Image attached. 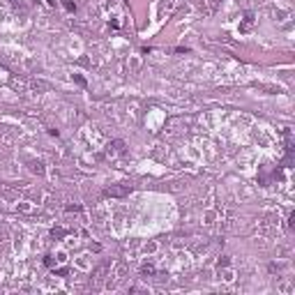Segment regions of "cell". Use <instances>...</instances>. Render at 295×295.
I'll return each mask as SVG.
<instances>
[{
  "label": "cell",
  "mask_w": 295,
  "mask_h": 295,
  "mask_svg": "<svg viewBox=\"0 0 295 295\" xmlns=\"http://www.w3.org/2000/svg\"><path fill=\"white\" fill-rule=\"evenodd\" d=\"M143 274H155V268L152 265H143Z\"/></svg>",
  "instance_id": "obj_3"
},
{
  "label": "cell",
  "mask_w": 295,
  "mask_h": 295,
  "mask_svg": "<svg viewBox=\"0 0 295 295\" xmlns=\"http://www.w3.org/2000/svg\"><path fill=\"white\" fill-rule=\"evenodd\" d=\"M65 9H67V12H74V9H76V5L72 2V0H65Z\"/></svg>",
  "instance_id": "obj_2"
},
{
  "label": "cell",
  "mask_w": 295,
  "mask_h": 295,
  "mask_svg": "<svg viewBox=\"0 0 295 295\" xmlns=\"http://www.w3.org/2000/svg\"><path fill=\"white\" fill-rule=\"evenodd\" d=\"M106 194L109 196H125V194H129L127 187H111V189H106Z\"/></svg>",
  "instance_id": "obj_1"
}]
</instances>
